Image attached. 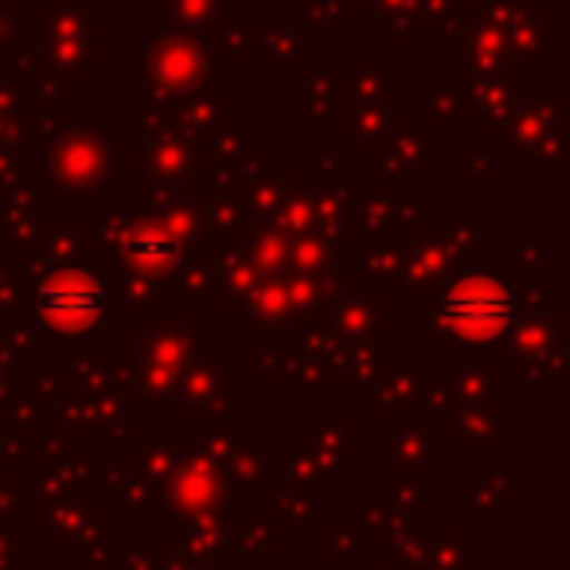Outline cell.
<instances>
[{
    "label": "cell",
    "instance_id": "7a4b0ae2",
    "mask_svg": "<svg viewBox=\"0 0 570 570\" xmlns=\"http://www.w3.org/2000/svg\"><path fill=\"white\" fill-rule=\"evenodd\" d=\"M40 313L56 333H79L102 313V289L87 274H56L40 294Z\"/></svg>",
    "mask_w": 570,
    "mask_h": 570
},
{
    "label": "cell",
    "instance_id": "6da1fadb",
    "mask_svg": "<svg viewBox=\"0 0 570 570\" xmlns=\"http://www.w3.org/2000/svg\"><path fill=\"white\" fill-rule=\"evenodd\" d=\"M445 325L473 344H489L508 325V294L492 277H469L445 302Z\"/></svg>",
    "mask_w": 570,
    "mask_h": 570
}]
</instances>
